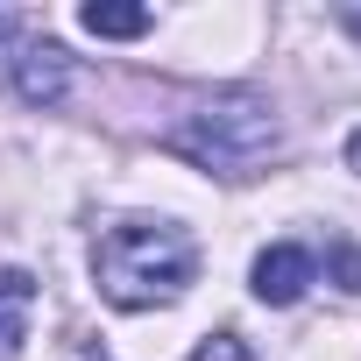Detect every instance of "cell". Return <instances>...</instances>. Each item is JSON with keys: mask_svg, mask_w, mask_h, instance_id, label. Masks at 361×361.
Segmentation results:
<instances>
[{"mask_svg": "<svg viewBox=\"0 0 361 361\" xmlns=\"http://www.w3.org/2000/svg\"><path fill=\"white\" fill-rule=\"evenodd\" d=\"M199 276V241L177 220H121L92 241V283L121 312H156L177 305Z\"/></svg>", "mask_w": 361, "mask_h": 361, "instance_id": "1", "label": "cell"}, {"mask_svg": "<svg viewBox=\"0 0 361 361\" xmlns=\"http://www.w3.org/2000/svg\"><path fill=\"white\" fill-rule=\"evenodd\" d=\"M163 149L199 163V170H213V177H255L283 149V121H276V106L262 92L234 85V92H213L206 106H192L185 121H170Z\"/></svg>", "mask_w": 361, "mask_h": 361, "instance_id": "2", "label": "cell"}, {"mask_svg": "<svg viewBox=\"0 0 361 361\" xmlns=\"http://www.w3.org/2000/svg\"><path fill=\"white\" fill-rule=\"evenodd\" d=\"M8 78H15V92H22L29 106L57 114V106L71 99V50L50 43V36H22L15 57H8Z\"/></svg>", "mask_w": 361, "mask_h": 361, "instance_id": "3", "label": "cell"}, {"mask_svg": "<svg viewBox=\"0 0 361 361\" xmlns=\"http://www.w3.org/2000/svg\"><path fill=\"white\" fill-rule=\"evenodd\" d=\"M312 248H298V241H276V248H262L255 255V298L262 305H298L305 290H312Z\"/></svg>", "mask_w": 361, "mask_h": 361, "instance_id": "4", "label": "cell"}, {"mask_svg": "<svg viewBox=\"0 0 361 361\" xmlns=\"http://www.w3.org/2000/svg\"><path fill=\"white\" fill-rule=\"evenodd\" d=\"M29 305H36V276L29 269H0V354H15L29 340Z\"/></svg>", "mask_w": 361, "mask_h": 361, "instance_id": "5", "label": "cell"}, {"mask_svg": "<svg viewBox=\"0 0 361 361\" xmlns=\"http://www.w3.org/2000/svg\"><path fill=\"white\" fill-rule=\"evenodd\" d=\"M78 22H85L92 36H106V43H135V36L156 29V15H149V8H128V0H85Z\"/></svg>", "mask_w": 361, "mask_h": 361, "instance_id": "6", "label": "cell"}, {"mask_svg": "<svg viewBox=\"0 0 361 361\" xmlns=\"http://www.w3.org/2000/svg\"><path fill=\"white\" fill-rule=\"evenodd\" d=\"M326 276L340 290H361V248L354 241H326Z\"/></svg>", "mask_w": 361, "mask_h": 361, "instance_id": "7", "label": "cell"}, {"mask_svg": "<svg viewBox=\"0 0 361 361\" xmlns=\"http://www.w3.org/2000/svg\"><path fill=\"white\" fill-rule=\"evenodd\" d=\"M192 361H255V347H248L241 333H213V340L192 347Z\"/></svg>", "mask_w": 361, "mask_h": 361, "instance_id": "8", "label": "cell"}, {"mask_svg": "<svg viewBox=\"0 0 361 361\" xmlns=\"http://www.w3.org/2000/svg\"><path fill=\"white\" fill-rule=\"evenodd\" d=\"M347 163H354V170H361V128H354V135H347Z\"/></svg>", "mask_w": 361, "mask_h": 361, "instance_id": "9", "label": "cell"}, {"mask_svg": "<svg viewBox=\"0 0 361 361\" xmlns=\"http://www.w3.org/2000/svg\"><path fill=\"white\" fill-rule=\"evenodd\" d=\"M8 36H15V15H0V43H8Z\"/></svg>", "mask_w": 361, "mask_h": 361, "instance_id": "10", "label": "cell"}]
</instances>
